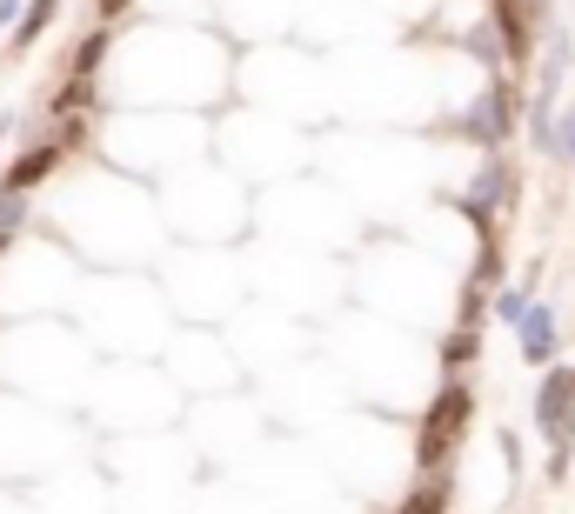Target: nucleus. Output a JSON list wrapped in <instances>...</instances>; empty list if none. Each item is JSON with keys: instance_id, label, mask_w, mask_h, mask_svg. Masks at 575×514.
Segmentation results:
<instances>
[{"instance_id": "obj_6", "label": "nucleus", "mask_w": 575, "mask_h": 514, "mask_svg": "<svg viewBox=\"0 0 575 514\" xmlns=\"http://www.w3.org/2000/svg\"><path fill=\"white\" fill-rule=\"evenodd\" d=\"M60 160H67V147L47 134V141H34L27 154H14L8 167H0V194H34L41 181H54L60 175Z\"/></svg>"}, {"instance_id": "obj_2", "label": "nucleus", "mask_w": 575, "mask_h": 514, "mask_svg": "<svg viewBox=\"0 0 575 514\" xmlns=\"http://www.w3.org/2000/svg\"><path fill=\"white\" fill-rule=\"evenodd\" d=\"M529 427L549 442V474H568L575 455V361H549L529 394Z\"/></svg>"}, {"instance_id": "obj_11", "label": "nucleus", "mask_w": 575, "mask_h": 514, "mask_svg": "<svg viewBox=\"0 0 575 514\" xmlns=\"http://www.w3.org/2000/svg\"><path fill=\"white\" fill-rule=\"evenodd\" d=\"M108 47H114V41H108V27H95L88 41L74 47V67H67V80H95V74H101V60H108Z\"/></svg>"}, {"instance_id": "obj_7", "label": "nucleus", "mask_w": 575, "mask_h": 514, "mask_svg": "<svg viewBox=\"0 0 575 514\" xmlns=\"http://www.w3.org/2000/svg\"><path fill=\"white\" fill-rule=\"evenodd\" d=\"M482 361V327H449L442 334V368L449 375H468Z\"/></svg>"}, {"instance_id": "obj_4", "label": "nucleus", "mask_w": 575, "mask_h": 514, "mask_svg": "<svg viewBox=\"0 0 575 514\" xmlns=\"http://www.w3.org/2000/svg\"><path fill=\"white\" fill-rule=\"evenodd\" d=\"M475 154H488V147H509L516 141V127H522V94H516V80L509 74H496V80H488V88L449 121Z\"/></svg>"}, {"instance_id": "obj_12", "label": "nucleus", "mask_w": 575, "mask_h": 514, "mask_svg": "<svg viewBox=\"0 0 575 514\" xmlns=\"http://www.w3.org/2000/svg\"><path fill=\"white\" fill-rule=\"evenodd\" d=\"M529 301H535L529 288H502L496 301H488V308H496V314H488V321H502V327L516 334V327H522V314H529Z\"/></svg>"}, {"instance_id": "obj_3", "label": "nucleus", "mask_w": 575, "mask_h": 514, "mask_svg": "<svg viewBox=\"0 0 575 514\" xmlns=\"http://www.w3.org/2000/svg\"><path fill=\"white\" fill-rule=\"evenodd\" d=\"M468 421H475V394H468L462 375H449L442 394L422 407V435H416L422 474H449V461H455V448H462V435H468Z\"/></svg>"}, {"instance_id": "obj_14", "label": "nucleus", "mask_w": 575, "mask_h": 514, "mask_svg": "<svg viewBox=\"0 0 575 514\" xmlns=\"http://www.w3.org/2000/svg\"><path fill=\"white\" fill-rule=\"evenodd\" d=\"M128 8H134V0H95V14H101V27H108V21H121Z\"/></svg>"}, {"instance_id": "obj_13", "label": "nucleus", "mask_w": 575, "mask_h": 514, "mask_svg": "<svg viewBox=\"0 0 575 514\" xmlns=\"http://www.w3.org/2000/svg\"><path fill=\"white\" fill-rule=\"evenodd\" d=\"M34 221V194H0V234L21 241V227Z\"/></svg>"}, {"instance_id": "obj_8", "label": "nucleus", "mask_w": 575, "mask_h": 514, "mask_svg": "<svg viewBox=\"0 0 575 514\" xmlns=\"http://www.w3.org/2000/svg\"><path fill=\"white\" fill-rule=\"evenodd\" d=\"M54 14H60V0H27V14L14 21V54H27V47L54 27Z\"/></svg>"}, {"instance_id": "obj_10", "label": "nucleus", "mask_w": 575, "mask_h": 514, "mask_svg": "<svg viewBox=\"0 0 575 514\" xmlns=\"http://www.w3.org/2000/svg\"><path fill=\"white\" fill-rule=\"evenodd\" d=\"M542 160L575 167V101H562V108H555V127H549V154H542Z\"/></svg>"}, {"instance_id": "obj_16", "label": "nucleus", "mask_w": 575, "mask_h": 514, "mask_svg": "<svg viewBox=\"0 0 575 514\" xmlns=\"http://www.w3.org/2000/svg\"><path fill=\"white\" fill-rule=\"evenodd\" d=\"M8 247H14V241H8V234H0V261H8Z\"/></svg>"}, {"instance_id": "obj_1", "label": "nucleus", "mask_w": 575, "mask_h": 514, "mask_svg": "<svg viewBox=\"0 0 575 514\" xmlns=\"http://www.w3.org/2000/svg\"><path fill=\"white\" fill-rule=\"evenodd\" d=\"M516 194H522V175H516L509 147H488V154H475V175L462 181L455 214H462L482 241H496V234H502V214L516 208Z\"/></svg>"}, {"instance_id": "obj_9", "label": "nucleus", "mask_w": 575, "mask_h": 514, "mask_svg": "<svg viewBox=\"0 0 575 514\" xmlns=\"http://www.w3.org/2000/svg\"><path fill=\"white\" fill-rule=\"evenodd\" d=\"M442 507H449V474H422L395 514H442Z\"/></svg>"}, {"instance_id": "obj_5", "label": "nucleus", "mask_w": 575, "mask_h": 514, "mask_svg": "<svg viewBox=\"0 0 575 514\" xmlns=\"http://www.w3.org/2000/svg\"><path fill=\"white\" fill-rule=\"evenodd\" d=\"M516 355H522V368L562 361V314H555V301H529V314L516 327Z\"/></svg>"}, {"instance_id": "obj_15", "label": "nucleus", "mask_w": 575, "mask_h": 514, "mask_svg": "<svg viewBox=\"0 0 575 514\" xmlns=\"http://www.w3.org/2000/svg\"><path fill=\"white\" fill-rule=\"evenodd\" d=\"M14 21H21V0H0V34H8Z\"/></svg>"}]
</instances>
